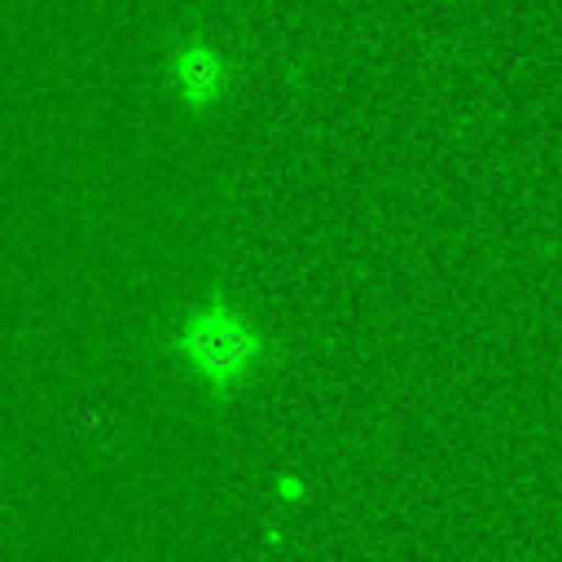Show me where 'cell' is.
Returning a JSON list of instances; mask_svg holds the SVG:
<instances>
[{
	"mask_svg": "<svg viewBox=\"0 0 562 562\" xmlns=\"http://www.w3.org/2000/svg\"><path fill=\"white\" fill-rule=\"evenodd\" d=\"M171 79H176V88H180L184 101L206 105V101H215L220 88H224V61H220L215 48L189 44V48H180V57H176V66H171Z\"/></svg>",
	"mask_w": 562,
	"mask_h": 562,
	"instance_id": "obj_2",
	"label": "cell"
},
{
	"mask_svg": "<svg viewBox=\"0 0 562 562\" xmlns=\"http://www.w3.org/2000/svg\"><path fill=\"white\" fill-rule=\"evenodd\" d=\"M180 356L189 369L211 386H233L250 378V364L259 356V334L237 312H224L220 303L193 312L180 329Z\"/></svg>",
	"mask_w": 562,
	"mask_h": 562,
	"instance_id": "obj_1",
	"label": "cell"
}]
</instances>
